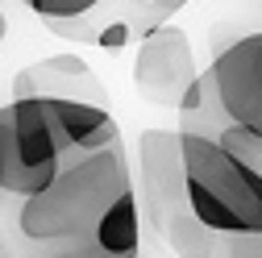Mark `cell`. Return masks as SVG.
<instances>
[{"label":"cell","mask_w":262,"mask_h":258,"mask_svg":"<svg viewBox=\"0 0 262 258\" xmlns=\"http://www.w3.org/2000/svg\"><path fill=\"white\" fill-rule=\"evenodd\" d=\"M225 125L233 121L262 142V34H246L225 46L204 71Z\"/></svg>","instance_id":"cell-5"},{"label":"cell","mask_w":262,"mask_h":258,"mask_svg":"<svg viewBox=\"0 0 262 258\" xmlns=\"http://www.w3.org/2000/svg\"><path fill=\"white\" fill-rule=\"evenodd\" d=\"M9 38V21H5V9H0V42Z\"/></svg>","instance_id":"cell-13"},{"label":"cell","mask_w":262,"mask_h":258,"mask_svg":"<svg viewBox=\"0 0 262 258\" xmlns=\"http://www.w3.org/2000/svg\"><path fill=\"white\" fill-rule=\"evenodd\" d=\"M142 5H150L154 13H171V9H179V5H187V0H142Z\"/></svg>","instance_id":"cell-12"},{"label":"cell","mask_w":262,"mask_h":258,"mask_svg":"<svg viewBox=\"0 0 262 258\" xmlns=\"http://www.w3.org/2000/svg\"><path fill=\"white\" fill-rule=\"evenodd\" d=\"M96 246L108 258H125V254H138L142 246V221H138V187L121 191V196L104 208L100 225H96Z\"/></svg>","instance_id":"cell-9"},{"label":"cell","mask_w":262,"mask_h":258,"mask_svg":"<svg viewBox=\"0 0 262 258\" xmlns=\"http://www.w3.org/2000/svg\"><path fill=\"white\" fill-rule=\"evenodd\" d=\"M134 187L125 163V146H104L92 150L75 163H67L46 187L21 196L17 208V229L38 242L42 250L58 254H100L96 246V225H100L104 208Z\"/></svg>","instance_id":"cell-1"},{"label":"cell","mask_w":262,"mask_h":258,"mask_svg":"<svg viewBox=\"0 0 262 258\" xmlns=\"http://www.w3.org/2000/svg\"><path fill=\"white\" fill-rule=\"evenodd\" d=\"M25 5L42 21H50V17H79V13L96 9V5H104V0H25Z\"/></svg>","instance_id":"cell-10"},{"label":"cell","mask_w":262,"mask_h":258,"mask_svg":"<svg viewBox=\"0 0 262 258\" xmlns=\"http://www.w3.org/2000/svg\"><path fill=\"white\" fill-rule=\"evenodd\" d=\"M129 38H134V25H129V21H108V25L96 29V46H100V50H121Z\"/></svg>","instance_id":"cell-11"},{"label":"cell","mask_w":262,"mask_h":258,"mask_svg":"<svg viewBox=\"0 0 262 258\" xmlns=\"http://www.w3.org/2000/svg\"><path fill=\"white\" fill-rule=\"evenodd\" d=\"M138 167H142V208L162 233V242L183 254H212L216 233L204 229L187 208L179 129H146L138 138Z\"/></svg>","instance_id":"cell-3"},{"label":"cell","mask_w":262,"mask_h":258,"mask_svg":"<svg viewBox=\"0 0 262 258\" xmlns=\"http://www.w3.org/2000/svg\"><path fill=\"white\" fill-rule=\"evenodd\" d=\"M46 109L58 125V138L67 146L71 163L92 150H104L121 142V125L108 113V104H92V100H67V96H46Z\"/></svg>","instance_id":"cell-8"},{"label":"cell","mask_w":262,"mask_h":258,"mask_svg":"<svg viewBox=\"0 0 262 258\" xmlns=\"http://www.w3.org/2000/svg\"><path fill=\"white\" fill-rule=\"evenodd\" d=\"M183 187L191 217L212 233H262V167L225 142L179 129Z\"/></svg>","instance_id":"cell-2"},{"label":"cell","mask_w":262,"mask_h":258,"mask_svg":"<svg viewBox=\"0 0 262 258\" xmlns=\"http://www.w3.org/2000/svg\"><path fill=\"white\" fill-rule=\"evenodd\" d=\"M200 75L195 71V54L183 29L175 25H150L138 54H134V88L158 109H175L179 96L187 92V83Z\"/></svg>","instance_id":"cell-6"},{"label":"cell","mask_w":262,"mask_h":258,"mask_svg":"<svg viewBox=\"0 0 262 258\" xmlns=\"http://www.w3.org/2000/svg\"><path fill=\"white\" fill-rule=\"evenodd\" d=\"M13 96H67V100H92L108 104L104 83L79 54H50L21 67L13 75Z\"/></svg>","instance_id":"cell-7"},{"label":"cell","mask_w":262,"mask_h":258,"mask_svg":"<svg viewBox=\"0 0 262 258\" xmlns=\"http://www.w3.org/2000/svg\"><path fill=\"white\" fill-rule=\"evenodd\" d=\"M0 146H5V191L29 196L46 187L71 163L46 96H13L0 109Z\"/></svg>","instance_id":"cell-4"}]
</instances>
